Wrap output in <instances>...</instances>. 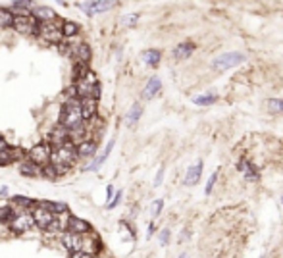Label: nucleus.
<instances>
[{
	"label": "nucleus",
	"mask_w": 283,
	"mask_h": 258,
	"mask_svg": "<svg viewBox=\"0 0 283 258\" xmlns=\"http://www.w3.org/2000/svg\"><path fill=\"white\" fill-rule=\"evenodd\" d=\"M60 125L65 127L67 131H73L77 127L83 125V117H81V106H79V98H67L62 108V116H60Z\"/></svg>",
	"instance_id": "1"
},
{
	"label": "nucleus",
	"mask_w": 283,
	"mask_h": 258,
	"mask_svg": "<svg viewBox=\"0 0 283 258\" xmlns=\"http://www.w3.org/2000/svg\"><path fill=\"white\" fill-rule=\"evenodd\" d=\"M77 160V150H75V144L73 143H64L62 146H56L52 148L50 152V164H62V166H73Z\"/></svg>",
	"instance_id": "2"
},
{
	"label": "nucleus",
	"mask_w": 283,
	"mask_h": 258,
	"mask_svg": "<svg viewBox=\"0 0 283 258\" xmlns=\"http://www.w3.org/2000/svg\"><path fill=\"white\" fill-rule=\"evenodd\" d=\"M245 62H247V56L241 54V52H223L210 62V68L214 71H225L231 70V68H237Z\"/></svg>",
	"instance_id": "3"
},
{
	"label": "nucleus",
	"mask_w": 283,
	"mask_h": 258,
	"mask_svg": "<svg viewBox=\"0 0 283 258\" xmlns=\"http://www.w3.org/2000/svg\"><path fill=\"white\" fill-rule=\"evenodd\" d=\"M31 212V216H33V222H35V226L37 228H41V229H48L50 228V224L54 222V214L50 210H46L43 204H41V201L39 202H35V206H33V210Z\"/></svg>",
	"instance_id": "4"
},
{
	"label": "nucleus",
	"mask_w": 283,
	"mask_h": 258,
	"mask_svg": "<svg viewBox=\"0 0 283 258\" xmlns=\"http://www.w3.org/2000/svg\"><path fill=\"white\" fill-rule=\"evenodd\" d=\"M50 152H52L50 144H37L29 150V162L37 168H43V166L50 164Z\"/></svg>",
	"instance_id": "5"
},
{
	"label": "nucleus",
	"mask_w": 283,
	"mask_h": 258,
	"mask_svg": "<svg viewBox=\"0 0 283 258\" xmlns=\"http://www.w3.org/2000/svg\"><path fill=\"white\" fill-rule=\"evenodd\" d=\"M8 226H10L12 233L22 235V233H25V231H29V229L35 226V222H33L31 212H20V214H16V218H14Z\"/></svg>",
	"instance_id": "6"
},
{
	"label": "nucleus",
	"mask_w": 283,
	"mask_h": 258,
	"mask_svg": "<svg viewBox=\"0 0 283 258\" xmlns=\"http://www.w3.org/2000/svg\"><path fill=\"white\" fill-rule=\"evenodd\" d=\"M65 229L69 231V233H75V235H83V233H91V224L85 222V220H81V218H77V216H69L67 218V222H65Z\"/></svg>",
	"instance_id": "7"
},
{
	"label": "nucleus",
	"mask_w": 283,
	"mask_h": 258,
	"mask_svg": "<svg viewBox=\"0 0 283 258\" xmlns=\"http://www.w3.org/2000/svg\"><path fill=\"white\" fill-rule=\"evenodd\" d=\"M31 18L39 20L41 24H48V22L58 20L56 12H54L52 8H48V6H33V8H31Z\"/></svg>",
	"instance_id": "8"
},
{
	"label": "nucleus",
	"mask_w": 283,
	"mask_h": 258,
	"mask_svg": "<svg viewBox=\"0 0 283 258\" xmlns=\"http://www.w3.org/2000/svg\"><path fill=\"white\" fill-rule=\"evenodd\" d=\"M202 170H204V164H202V160H196L193 166H189V170H187V173H185V185L187 187H193L196 185L198 181H200V177H202Z\"/></svg>",
	"instance_id": "9"
},
{
	"label": "nucleus",
	"mask_w": 283,
	"mask_h": 258,
	"mask_svg": "<svg viewBox=\"0 0 283 258\" xmlns=\"http://www.w3.org/2000/svg\"><path fill=\"white\" fill-rule=\"evenodd\" d=\"M79 106H81V117L85 121H91L96 117V110H98V102L94 98H81L79 100Z\"/></svg>",
	"instance_id": "10"
},
{
	"label": "nucleus",
	"mask_w": 283,
	"mask_h": 258,
	"mask_svg": "<svg viewBox=\"0 0 283 258\" xmlns=\"http://www.w3.org/2000/svg\"><path fill=\"white\" fill-rule=\"evenodd\" d=\"M62 245H64L69 253H79L81 247H83V237L67 231V233L62 235Z\"/></svg>",
	"instance_id": "11"
},
{
	"label": "nucleus",
	"mask_w": 283,
	"mask_h": 258,
	"mask_svg": "<svg viewBox=\"0 0 283 258\" xmlns=\"http://www.w3.org/2000/svg\"><path fill=\"white\" fill-rule=\"evenodd\" d=\"M160 91H162V81H160L158 77H151V79H149V83L145 85V89H143V94H141V96H143L145 100H151V98H154Z\"/></svg>",
	"instance_id": "12"
},
{
	"label": "nucleus",
	"mask_w": 283,
	"mask_h": 258,
	"mask_svg": "<svg viewBox=\"0 0 283 258\" xmlns=\"http://www.w3.org/2000/svg\"><path fill=\"white\" fill-rule=\"evenodd\" d=\"M195 43L193 41H183V43H179L177 47L174 48V58L177 60H185V58H189L193 52H195Z\"/></svg>",
	"instance_id": "13"
},
{
	"label": "nucleus",
	"mask_w": 283,
	"mask_h": 258,
	"mask_svg": "<svg viewBox=\"0 0 283 258\" xmlns=\"http://www.w3.org/2000/svg\"><path fill=\"white\" fill-rule=\"evenodd\" d=\"M237 170H239L241 173H243V175H245L249 181H258V177H260V175H258V172H256V168L251 164L249 160H245V158H241V160H239Z\"/></svg>",
	"instance_id": "14"
},
{
	"label": "nucleus",
	"mask_w": 283,
	"mask_h": 258,
	"mask_svg": "<svg viewBox=\"0 0 283 258\" xmlns=\"http://www.w3.org/2000/svg\"><path fill=\"white\" fill-rule=\"evenodd\" d=\"M77 150V158H85V156H93L96 152V141H81L79 144H75Z\"/></svg>",
	"instance_id": "15"
},
{
	"label": "nucleus",
	"mask_w": 283,
	"mask_h": 258,
	"mask_svg": "<svg viewBox=\"0 0 283 258\" xmlns=\"http://www.w3.org/2000/svg\"><path fill=\"white\" fill-rule=\"evenodd\" d=\"M12 27L16 29V31H20V33H25V35H31V18L29 16H14V24Z\"/></svg>",
	"instance_id": "16"
},
{
	"label": "nucleus",
	"mask_w": 283,
	"mask_h": 258,
	"mask_svg": "<svg viewBox=\"0 0 283 258\" xmlns=\"http://www.w3.org/2000/svg\"><path fill=\"white\" fill-rule=\"evenodd\" d=\"M73 54L77 56V62H83V64H89V62H91V58H93V50H91V47H89L87 43H79V45H75Z\"/></svg>",
	"instance_id": "17"
},
{
	"label": "nucleus",
	"mask_w": 283,
	"mask_h": 258,
	"mask_svg": "<svg viewBox=\"0 0 283 258\" xmlns=\"http://www.w3.org/2000/svg\"><path fill=\"white\" fill-rule=\"evenodd\" d=\"M160 58H162V52L156 50V48H149V50L143 52V60H145V64H149L151 68H156V66L160 64Z\"/></svg>",
	"instance_id": "18"
},
{
	"label": "nucleus",
	"mask_w": 283,
	"mask_h": 258,
	"mask_svg": "<svg viewBox=\"0 0 283 258\" xmlns=\"http://www.w3.org/2000/svg\"><path fill=\"white\" fill-rule=\"evenodd\" d=\"M12 202L18 206V210L22 208V212H29V208H33V206H35V201H33V199H29V197H23V195H16V197H12Z\"/></svg>",
	"instance_id": "19"
},
{
	"label": "nucleus",
	"mask_w": 283,
	"mask_h": 258,
	"mask_svg": "<svg viewBox=\"0 0 283 258\" xmlns=\"http://www.w3.org/2000/svg\"><path fill=\"white\" fill-rule=\"evenodd\" d=\"M141 114H143V106L139 104V102H135L133 106L129 108V112H127V116H126V123L129 125V127H133L137 121H139V117H141Z\"/></svg>",
	"instance_id": "20"
},
{
	"label": "nucleus",
	"mask_w": 283,
	"mask_h": 258,
	"mask_svg": "<svg viewBox=\"0 0 283 258\" xmlns=\"http://www.w3.org/2000/svg\"><path fill=\"white\" fill-rule=\"evenodd\" d=\"M60 33H62V37H65V39H71V37H75L79 33V25L75 24V22H62Z\"/></svg>",
	"instance_id": "21"
},
{
	"label": "nucleus",
	"mask_w": 283,
	"mask_h": 258,
	"mask_svg": "<svg viewBox=\"0 0 283 258\" xmlns=\"http://www.w3.org/2000/svg\"><path fill=\"white\" fill-rule=\"evenodd\" d=\"M218 100V94L214 93H204V94H198V96H195L193 98V102H195L196 106H208V104H214Z\"/></svg>",
	"instance_id": "22"
},
{
	"label": "nucleus",
	"mask_w": 283,
	"mask_h": 258,
	"mask_svg": "<svg viewBox=\"0 0 283 258\" xmlns=\"http://www.w3.org/2000/svg\"><path fill=\"white\" fill-rule=\"evenodd\" d=\"M266 108H268L270 114L280 116V114H283V98H270L268 104H266Z\"/></svg>",
	"instance_id": "23"
},
{
	"label": "nucleus",
	"mask_w": 283,
	"mask_h": 258,
	"mask_svg": "<svg viewBox=\"0 0 283 258\" xmlns=\"http://www.w3.org/2000/svg\"><path fill=\"white\" fill-rule=\"evenodd\" d=\"M41 204H43L46 210H50L52 214H65L67 212V206H65L64 202H52V201H41Z\"/></svg>",
	"instance_id": "24"
},
{
	"label": "nucleus",
	"mask_w": 283,
	"mask_h": 258,
	"mask_svg": "<svg viewBox=\"0 0 283 258\" xmlns=\"http://www.w3.org/2000/svg\"><path fill=\"white\" fill-rule=\"evenodd\" d=\"M116 2H108V0H94L93 2V8H91V14H100V12H106L110 8H114Z\"/></svg>",
	"instance_id": "25"
},
{
	"label": "nucleus",
	"mask_w": 283,
	"mask_h": 258,
	"mask_svg": "<svg viewBox=\"0 0 283 258\" xmlns=\"http://www.w3.org/2000/svg\"><path fill=\"white\" fill-rule=\"evenodd\" d=\"M89 64H83V62H75L73 64V77L77 79V81H83L85 77H87L89 73Z\"/></svg>",
	"instance_id": "26"
},
{
	"label": "nucleus",
	"mask_w": 283,
	"mask_h": 258,
	"mask_svg": "<svg viewBox=\"0 0 283 258\" xmlns=\"http://www.w3.org/2000/svg\"><path fill=\"white\" fill-rule=\"evenodd\" d=\"M12 24H14V14H12V10L0 8V27L6 29V27H12Z\"/></svg>",
	"instance_id": "27"
},
{
	"label": "nucleus",
	"mask_w": 283,
	"mask_h": 258,
	"mask_svg": "<svg viewBox=\"0 0 283 258\" xmlns=\"http://www.w3.org/2000/svg\"><path fill=\"white\" fill-rule=\"evenodd\" d=\"M20 173L25 175V177H35V175H39V168L31 164V162H22L20 164Z\"/></svg>",
	"instance_id": "28"
},
{
	"label": "nucleus",
	"mask_w": 283,
	"mask_h": 258,
	"mask_svg": "<svg viewBox=\"0 0 283 258\" xmlns=\"http://www.w3.org/2000/svg\"><path fill=\"white\" fill-rule=\"evenodd\" d=\"M18 212L14 210V206H2L0 208V222L2 224H10L14 218H16Z\"/></svg>",
	"instance_id": "29"
},
{
	"label": "nucleus",
	"mask_w": 283,
	"mask_h": 258,
	"mask_svg": "<svg viewBox=\"0 0 283 258\" xmlns=\"http://www.w3.org/2000/svg\"><path fill=\"white\" fill-rule=\"evenodd\" d=\"M39 173H41L43 177H46V179H56V177H58L52 164H46V166H43V168H39Z\"/></svg>",
	"instance_id": "30"
},
{
	"label": "nucleus",
	"mask_w": 283,
	"mask_h": 258,
	"mask_svg": "<svg viewBox=\"0 0 283 258\" xmlns=\"http://www.w3.org/2000/svg\"><path fill=\"white\" fill-rule=\"evenodd\" d=\"M12 8H16V10H20V12H31V8H33V4L29 2V0H18V2H14L12 4Z\"/></svg>",
	"instance_id": "31"
},
{
	"label": "nucleus",
	"mask_w": 283,
	"mask_h": 258,
	"mask_svg": "<svg viewBox=\"0 0 283 258\" xmlns=\"http://www.w3.org/2000/svg\"><path fill=\"white\" fill-rule=\"evenodd\" d=\"M218 170H216V172H214V173H212V175H210V179H208V181H206V187H204V195H210V193H212V189H214V185H216V179H218Z\"/></svg>",
	"instance_id": "32"
},
{
	"label": "nucleus",
	"mask_w": 283,
	"mask_h": 258,
	"mask_svg": "<svg viewBox=\"0 0 283 258\" xmlns=\"http://www.w3.org/2000/svg\"><path fill=\"white\" fill-rule=\"evenodd\" d=\"M106 156H108L106 152H104V154H100V156H98V158H96V160H94V162H93V164H91V166H87L85 170H87V172H93V170H98V168H100V164H102V162L106 160Z\"/></svg>",
	"instance_id": "33"
},
{
	"label": "nucleus",
	"mask_w": 283,
	"mask_h": 258,
	"mask_svg": "<svg viewBox=\"0 0 283 258\" xmlns=\"http://www.w3.org/2000/svg\"><path fill=\"white\" fill-rule=\"evenodd\" d=\"M162 208H164V201H162V199L154 201V202H153V216H154V218H156V216H160Z\"/></svg>",
	"instance_id": "34"
},
{
	"label": "nucleus",
	"mask_w": 283,
	"mask_h": 258,
	"mask_svg": "<svg viewBox=\"0 0 283 258\" xmlns=\"http://www.w3.org/2000/svg\"><path fill=\"white\" fill-rule=\"evenodd\" d=\"M137 20H139V14H129V16L124 18V24L127 25V27H133V25L137 24Z\"/></svg>",
	"instance_id": "35"
},
{
	"label": "nucleus",
	"mask_w": 283,
	"mask_h": 258,
	"mask_svg": "<svg viewBox=\"0 0 283 258\" xmlns=\"http://www.w3.org/2000/svg\"><path fill=\"white\" fill-rule=\"evenodd\" d=\"M168 243H170V229H162L160 231V245L166 247Z\"/></svg>",
	"instance_id": "36"
},
{
	"label": "nucleus",
	"mask_w": 283,
	"mask_h": 258,
	"mask_svg": "<svg viewBox=\"0 0 283 258\" xmlns=\"http://www.w3.org/2000/svg\"><path fill=\"white\" fill-rule=\"evenodd\" d=\"M8 164H12L10 152H0V166H8Z\"/></svg>",
	"instance_id": "37"
},
{
	"label": "nucleus",
	"mask_w": 283,
	"mask_h": 258,
	"mask_svg": "<svg viewBox=\"0 0 283 258\" xmlns=\"http://www.w3.org/2000/svg\"><path fill=\"white\" fill-rule=\"evenodd\" d=\"M120 201H122V191H118V193L114 195V201L108 202V208H116V206L120 204Z\"/></svg>",
	"instance_id": "38"
},
{
	"label": "nucleus",
	"mask_w": 283,
	"mask_h": 258,
	"mask_svg": "<svg viewBox=\"0 0 283 258\" xmlns=\"http://www.w3.org/2000/svg\"><path fill=\"white\" fill-rule=\"evenodd\" d=\"M162 177H164V166L158 170V173H156V179H154V187H158L160 183H162Z\"/></svg>",
	"instance_id": "39"
},
{
	"label": "nucleus",
	"mask_w": 283,
	"mask_h": 258,
	"mask_svg": "<svg viewBox=\"0 0 283 258\" xmlns=\"http://www.w3.org/2000/svg\"><path fill=\"white\" fill-rule=\"evenodd\" d=\"M69 258H93V257L87 255V253H81V251H79V253H71V257Z\"/></svg>",
	"instance_id": "40"
},
{
	"label": "nucleus",
	"mask_w": 283,
	"mask_h": 258,
	"mask_svg": "<svg viewBox=\"0 0 283 258\" xmlns=\"http://www.w3.org/2000/svg\"><path fill=\"white\" fill-rule=\"evenodd\" d=\"M153 233H154V224H151V226H149V231H147V237H151Z\"/></svg>",
	"instance_id": "41"
},
{
	"label": "nucleus",
	"mask_w": 283,
	"mask_h": 258,
	"mask_svg": "<svg viewBox=\"0 0 283 258\" xmlns=\"http://www.w3.org/2000/svg\"><path fill=\"white\" fill-rule=\"evenodd\" d=\"M179 258H189V255H181Z\"/></svg>",
	"instance_id": "42"
}]
</instances>
